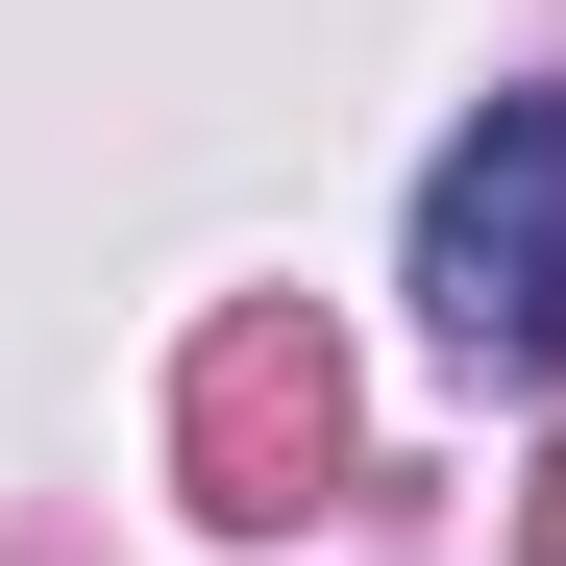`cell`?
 Here are the masks:
<instances>
[{
    "mask_svg": "<svg viewBox=\"0 0 566 566\" xmlns=\"http://www.w3.org/2000/svg\"><path fill=\"white\" fill-rule=\"evenodd\" d=\"M419 321H443V369H493V395L566 369V99H493L419 172Z\"/></svg>",
    "mask_w": 566,
    "mask_h": 566,
    "instance_id": "cell-1",
    "label": "cell"
}]
</instances>
